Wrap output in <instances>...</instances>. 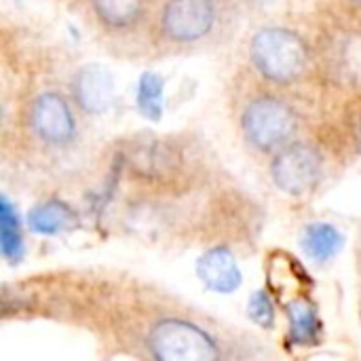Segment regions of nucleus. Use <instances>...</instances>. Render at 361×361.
<instances>
[{
    "label": "nucleus",
    "instance_id": "obj_14",
    "mask_svg": "<svg viewBox=\"0 0 361 361\" xmlns=\"http://www.w3.org/2000/svg\"><path fill=\"white\" fill-rule=\"evenodd\" d=\"M0 250L8 262H19L23 256V237H21L19 216L6 197L0 199Z\"/></svg>",
    "mask_w": 361,
    "mask_h": 361
},
{
    "label": "nucleus",
    "instance_id": "obj_16",
    "mask_svg": "<svg viewBox=\"0 0 361 361\" xmlns=\"http://www.w3.org/2000/svg\"><path fill=\"white\" fill-rule=\"evenodd\" d=\"M355 2H357V4H361V0H355Z\"/></svg>",
    "mask_w": 361,
    "mask_h": 361
},
{
    "label": "nucleus",
    "instance_id": "obj_15",
    "mask_svg": "<svg viewBox=\"0 0 361 361\" xmlns=\"http://www.w3.org/2000/svg\"><path fill=\"white\" fill-rule=\"evenodd\" d=\"M247 317L262 330H271L275 326V307L267 292H256L250 296Z\"/></svg>",
    "mask_w": 361,
    "mask_h": 361
},
{
    "label": "nucleus",
    "instance_id": "obj_6",
    "mask_svg": "<svg viewBox=\"0 0 361 361\" xmlns=\"http://www.w3.org/2000/svg\"><path fill=\"white\" fill-rule=\"evenodd\" d=\"M32 127L40 140L53 146L68 144L74 137L76 123L68 102L59 93H42L32 104Z\"/></svg>",
    "mask_w": 361,
    "mask_h": 361
},
{
    "label": "nucleus",
    "instance_id": "obj_11",
    "mask_svg": "<svg viewBox=\"0 0 361 361\" xmlns=\"http://www.w3.org/2000/svg\"><path fill=\"white\" fill-rule=\"evenodd\" d=\"M288 322H290V341L298 347H309L317 343V336L322 332V322L317 317V311L307 300H294L286 309Z\"/></svg>",
    "mask_w": 361,
    "mask_h": 361
},
{
    "label": "nucleus",
    "instance_id": "obj_2",
    "mask_svg": "<svg viewBox=\"0 0 361 361\" xmlns=\"http://www.w3.org/2000/svg\"><path fill=\"white\" fill-rule=\"evenodd\" d=\"M148 349L159 361H212L220 355L214 338L184 319H163L148 334Z\"/></svg>",
    "mask_w": 361,
    "mask_h": 361
},
{
    "label": "nucleus",
    "instance_id": "obj_13",
    "mask_svg": "<svg viewBox=\"0 0 361 361\" xmlns=\"http://www.w3.org/2000/svg\"><path fill=\"white\" fill-rule=\"evenodd\" d=\"M97 19L114 30L135 23L144 11V0H91Z\"/></svg>",
    "mask_w": 361,
    "mask_h": 361
},
{
    "label": "nucleus",
    "instance_id": "obj_12",
    "mask_svg": "<svg viewBox=\"0 0 361 361\" xmlns=\"http://www.w3.org/2000/svg\"><path fill=\"white\" fill-rule=\"evenodd\" d=\"M163 95L165 78L157 72H144L137 80L135 106L140 114L148 121H159L163 116Z\"/></svg>",
    "mask_w": 361,
    "mask_h": 361
},
{
    "label": "nucleus",
    "instance_id": "obj_9",
    "mask_svg": "<svg viewBox=\"0 0 361 361\" xmlns=\"http://www.w3.org/2000/svg\"><path fill=\"white\" fill-rule=\"evenodd\" d=\"M78 218L74 214V209L63 203V201H44L40 205H36L30 214H27V226L38 233V235H59L63 231H70L72 226H76Z\"/></svg>",
    "mask_w": 361,
    "mask_h": 361
},
{
    "label": "nucleus",
    "instance_id": "obj_8",
    "mask_svg": "<svg viewBox=\"0 0 361 361\" xmlns=\"http://www.w3.org/2000/svg\"><path fill=\"white\" fill-rule=\"evenodd\" d=\"M197 275L216 294H233L241 288L243 275L228 247H212L197 262Z\"/></svg>",
    "mask_w": 361,
    "mask_h": 361
},
{
    "label": "nucleus",
    "instance_id": "obj_3",
    "mask_svg": "<svg viewBox=\"0 0 361 361\" xmlns=\"http://www.w3.org/2000/svg\"><path fill=\"white\" fill-rule=\"evenodd\" d=\"M245 137L260 150H273L288 142L296 129V118L290 106L275 97L254 99L241 118Z\"/></svg>",
    "mask_w": 361,
    "mask_h": 361
},
{
    "label": "nucleus",
    "instance_id": "obj_4",
    "mask_svg": "<svg viewBox=\"0 0 361 361\" xmlns=\"http://www.w3.org/2000/svg\"><path fill=\"white\" fill-rule=\"evenodd\" d=\"M322 154L307 144L283 148L271 163V176L279 190L292 197L307 195L322 178Z\"/></svg>",
    "mask_w": 361,
    "mask_h": 361
},
{
    "label": "nucleus",
    "instance_id": "obj_1",
    "mask_svg": "<svg viewBox=\"0 0 361 361\" xmlns=\"http://www.w3.org/2000/svg\"><path fill=\"white\" fill-rule=\"evenodd\" d=\"M250 55L256 70L279 85L300 78L309 63V51L305 40L286 27H264L254 34Z\"/></svg>",
    "mask_w": 361,
    "mask_h": 361
},
{
    "label": "nucleus",
    "instance_id": "obj_10",
    "mask_svg": "<svg viewBox=\"0 0 361 361\" xmlns=\"http://www.w3.org/2000/svg\"><path fill=\"white\" fill-rule=\"evenodd\" d=\"M343 243H345V237L341 235V231L334 228L332 224H326V222L309 224L302 233V239H300L305 254L315 262L332 260L343 250Z\"/></svg>",
    "mask_w": 361,
    "mask_h": 361
},
{
    "label": "nucleus",
    "instance_id": "obj_5",
    "mask_svg": "<svg viewBox=\"0 0 361 361\" xmlns=\"http://www.w3.org/2000/svg\"><path fill=\"white\" fill-rule=\"evenodd\" d=\"M216 23L214 0H167L161 27L173 42H195L212 32Z\"/></svg>",
    "mask_w": 361,
    "mask_h": 361
},
{
    "label": "nucleus",
    "instance_id": "obj_7",
    "mask_svg": "<svg viewBox=\"0 0 361 361\" xmlns=\"http://www.w3.org/2000/svg\"><path fill=\"white\" fill-rule=\"evenodd\" d=\"M72 91L87 114H102L114 99V76L99 63H87L76 72Z\"/></svg>",
    "mask_w": 361,
    "mask_h": 361
}]
</instances>
